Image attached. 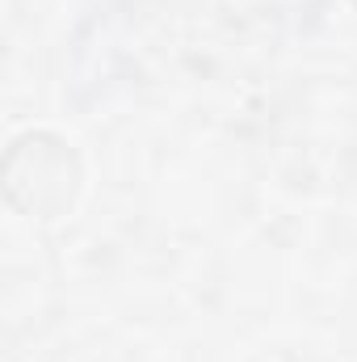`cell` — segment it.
I'll use <instances>...</instances> for the list:
<instances>
[{"instance_id": "cell-1", "label": "cell", "mask_w": 357, "mask_h": 362, "mask_svg": "<svg viewBox=\"0 0 357 362\" xmlns=\"http://www.w3.org/2000/svg\"><path fill=\"white\" fill-rule=\"evenodd\" d=\"M4 189H8V202L30 219L63 215L80 189L76 152L63 139L42 135V131L13 139V148L4 156Z\"/></svg>"}]
</instances>
